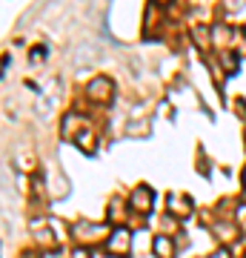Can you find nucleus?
Segmentation results:
<instances>
[{"label": "nucleus", "mask_w": 246, "mask_h": 258, "mask_svg": "<svg viewBox=\"0 0 246 258\" xmlns=\"http://www.w3.org/2000/svg\"><path fill=\"white\" fill-rule=\"evenodd\" d=\"M72 235L80 241V247L86 244H98V241H106L112 235V230L106 224H92V221H77L72 227Z\"/></svg>", "instance_id": "f257e3e1"}, {"label": "nucleus", "mask_w": 246, "mask_h": 258, "mask_svg": "<svg viewBox=\"0 0 246 258\" xmlns=\"http://www.w3.org/2000/svg\"><path fill=\"white\" fill-rule=\"evenodd\" d=\"M86 98L95 101V103H112V98H115V83H112L109 78H103V75L92 78V81L86 83Z\"/></svg>", "instance_id": "f03ea898"}, {"label": "nucleus", "mask_w": 246, "mask_h": 258, "mask_svg": "<svg viewBox=\"0 0 246 258\" xmlns=\"http://www.w3.org/2000/svg\"><path fill=\"white\" fill-rule=\"evenodd\" d=\"M129 247H132V232H129L126 227H115L112 235L106 238V252L115 255V258H126Z\"/></svg>", "instance_id": "7ed1b4c3"}, {"label": "nucleus", "mask_w": 246, "mask_h": 258, "mask_svg": "<svg viewBox=\"0 0 246 258\" xmlns=\"http://www.w3.org/2000/svg\"><path fill=\"white\" fill-rule=\"evenodd\" d=\"M152 201H155V189H152L149 184L135 186L132 195H129V204H132L135 212H152Z\"/></svg>", "instance_id": "20e7f679"}, {"label": "nucleus", "mask_w": 246, "mask_h": 258, "mask_svg": "<svg viewBox=\"0 0 246 258\" xmlns=\"http://www.w3.org/2000/svg\"><path fill=\"white\" fill-rule=\"evenodd\" d=\"M74 144H77V149H83L86 155H95V149H98V135H95V129L89 126V123H83L77 132H74Z\"/></svg>", "instance_id": "39448f33"}, {"label": "nucleus", "mask_w": 246, "mask_h": 258, "mask_svg": "<svg viewBox=\"0 0 246 258\" xmlns=\"http://www.w3.org/2000/svg\"><path fill=\"white\" fill-rule=\"evenodd\" d=\"M166 207H169V215H175V218H189L192 210H195L186 195H172V192L166 198Z\"/></svg>", "instance_id": "423d86ee"}, {"label": "nucleus", "mask_w": 246, "mask_h": 258, "mask_svg": "<svg viewBox=\"0 0 246 258\" xmlns=\"http://www.w3.org/2000/svg\"><path fill=\"white\" fill-rule=\"evenodd\" d=\"M52 221H32V232H35V241L43 244V247H57V238L49 232Z\"/></svg>", "instance_id": "0eeeda50"}, {"label": "nucleus", "mask_w": 246, "mask_h": 258, "mask_svg": "<svg viewBox=\"0 0 246 258\" xmlns=\"http://www.w3.org/2000/svg\"><path fill=\"white\" fill-rule=\"evenodd\" d=\"M152 252H155L157 258H175V241L169 238V235H157V238L152 241Z\"/></svg>", "instance_id": "6e6552de"}, {"label": "nucleus", "mask_w": 246, "mask_h": 258, "mask_svg": "<svg viewBox=\"0 0 246 258\" xmlns=\"http://www.w3.org/2000/svg\"><path fill=\"white\" fill-rule=\"evenodd\" d=\"M215 235H218L223 244H232V241L240 235V230H237L235 224H229V221H218V224H215Z\"/></svg>", "instance_id": "1a4fd4ad"}, {"label": "nucleus", "mask_w": 246, "mask_h": 258, "mask_svg": "<svg viewBox=\"0 0 246 258\" xmlns=\"http://www.w3.org/2000/svg\"><path fill=\"white\" fill-rule=\"evenodd\" d=\"M220 63H223L226 75L237 72V55H232V52H220Z\"/></svg>", "instance_id": "9d476101"}, {"label": "nucleus", "mask_w": 246, "mask_h": 258, "mask_svg": "<svg viewBox=\"0 0 246 258\" xmlns=\"http://www.w3.org/2000/svg\"><path fill=\"white\" fill-rule=\"evenodd\" d=\"M43 57H46V49L43 46H37V49L29 52V60H32V63H43Z\"/></svg>", "instance_id": "9b49d317"}, {"label": "nucleus", "mask_w": 246, "mask_h": 258, "mask_svg": "<svg viewBox=\"0 0 246 258\" xmlns=\"http://www.w3.org/2000/svg\"><path fill=\"white\" fill-rule=\"evenodd\" d=\"M240 6H246V0H223V9L229 12H237Z\"/></svg>", "instance_id": "f8f14e48"}, {"label": "nucleus", "mask_w": 246, "mask_h": 258, "mask_svg": "<svg viewBox=\"0 0 246 258\" xmlns=\"http://www.w3.org/2000/svg\"><path fill=\"white\" fill-rule=\"evenodd\" d=\"M109 218H112V221H118V218H120V201H112L109 204Z\"/></svg>", "instance_id": "ddd939ff"}, {"label": "nucleus", "mask_w": 246, "mask_h": 258, "mask_svg": "<svg viewBox=\"0 0 246 258\" xmlns=\"http://www.w3.org/2000/svg\"><path fill=\"white\" fill-rule=\"evenodd\" d=\"M240 43H237V52H240V55H246V29H240Z\"/></svg>", "instance_id": "4468645a"}, {"label": "nucleus", "mask_w": 246, "mask_h": 258, "mask_svg": "<svg viewBox=\"0 0 246 258\" xmlns=\"http://www.w3.org/2000/svg\"><path fill=\"white\" fill-rule=\"evenodd\" d=\"M72 258H92V252H89L86 247H77V249L72 252Z\"/></svg>", "instance_id": "2eb2a0df"}, {"label": "nucleus", "mask_w": 246, "mask_h": 258, "mask_svg": "<svg viewBox=\"0 0 246 258\" xmlns=\"http://www.w3.org/2000/svg\"><path fill=\"white\" fill-rule=\"evenodd\" d=\"M235 109H237V115L246 120V103H243V101H235Z\"/></svg>", "instance_id": "dca6fc26"}, {"label": "nucleus", "mask_w": 246, "mask_h": 258, "mask_svg": "<svg viewBox=\"0 0 246 258\" xmlns=\"http://www.w3.org/2000/svg\"><path fill=\"white\" fill-rule=\"evenodd\" d=\"M209 258H229V249H218V252H212Z\"/></svg>", "instance_id": "f3484780"}, {"label": "nucleus", "mask_w": 246, "mask_h": 258, "mask_svg": "<svg viewBox=\"0 0 246 258\" xmlns=\"http://www.w3.org/2000/svg\"><path fill=\"white\" fill-rule=\"evenodd\" d=\"M152 3H155V6H166V3H169V0H152Z\"/></svg>", "instance_id": "a211bd4d"}, {"label": "nucleus", "mask_w": 246, "mask_h": 258, "mask_svg": "<svg viewBox=\"0 0 246 258\" xmlns=\"http://www.w3.org/2000/svg\"><path fill=\"white\" fill-rule=\"evenodd\" d=\"M243 201H246V169H243Z\"/></svg>", "instance_id": "6ab92c4d"}, {"label": "nucleus", "mask_w": 246, "mask_h": 258, "mask_svg": "<svg viewBox=\"0 0 246 258\" xmlns=\"http://www.w3.org/2000/svg\"><path fill=\"white\" fill-rule=\"evenodd\" d=\"M243 135H246V132H243Z\"/></svg>", "instance_id": "aec40b11"}]
</instances>
